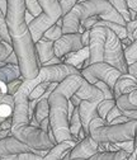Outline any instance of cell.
<instances>
[{
  "mask_svg": "<svg viewBox=\"0 0 137 160\" xmlns=\"http://www.w3.org/2000/svg\"><path fill=\"white\" fill-rule=\"evenodd\" d=\"M80 74L88 83L95 84L96 82H103L109 88H112V90H113V87L117 82V79L122 75V72L118 69H115L114 66L104 61L88 65L86 68L80 70Z\"/></svg>",
  "mask_w": 137,
  "mask_h": 160,
  "instance_id": "7",
  "label": "cell"
},
{
  "mask_svg": "<svg viewBox=\"0 0 137 160\" xmlns=\"http://www.w3.org/2000/svg\"><path fill=\"white\" fill-rule=\"evenodd\" d=\"M84 48L81 43V33H64L58 39L53 42V52L56 57H65L71 52H77Z\"/></svg>",
  "mask_w": 137,
  "mask_h": 160,
  "instance_id": "10",
  "label": "cell"
},
{
  "mask_svg": "<svg viewBox=\"0 0 137 160\" xmlns=\"http://www.w3.org/2000/svg\"><path fill=\"white\" fill-rule=\"evenodd\" d=\"M4 62H5V64H14V65H18V57H17V55H15L14 51H12V52L7 56V58L4 60Z\"/></svg>",
  "mask_w": 137,
  "mask_h": 160,
  "instance_id": "45",
  "label": "cell"
},
{
  "mask_svg": "<svg viewBox=\"0 0 137 160\" xmlns=\"http://www.w3.org/2000/svg\"><path fill=\"white\" fill-rule=\"evenodd\" d=\"M104 41H105V27L96 24L90 29L89 34V57L83 64V69L94 62H102L104 55Z\"/></svg>",
  "mask_w": 137,
  "mask_h": 160,
  "instance_id": "8",
  "label": "cell"
},
{
  "mask_svg": "<svg viewBox=\"0 0 137 160\" xmlns=\"http://www.w3.org/2000/svg\"><path fill=\"white\" fill-rule=\"evenodd\" d=\"M0 9H2L3 13L5 14V12H7V0H0Z\"/></svg>",
  "mask_w": 137,
  "mask_h": 160,
  "instance_id": "54",
  "label": "cell"
},
{
  "mask_svg": "<svg viewBox=\"0 0 137 160\" xmlns=\"http://www.w3.org/2000/svg\"><path fill=\"white\" fill-rule=\"evenodd\" d=\"M70 102L75 106V107H77V106H79L80 104V102H81V99L79 98V97H76L75 94H72L71 97H70Z\"/></svg>",
  "mask_w": 137,
  "mask_h": 160,
  "instance_id": "50",
  "label": "cell"
},
{
  "mask_svg": "<svg viewBox=\"0 0 137 160\" xmlns=\"http://www.w3.org/2000/svg\"><path fill=\"white\" fill-rule=\"evenodd\" d=\"M127 74L132 75V76L137 80V60H136L135 62H132V64H130V65L127 66Z\"/></svg>",
  "mask_w": 137,
  "mask_h": 160,
  "instance_id": "44",
  "label": "cell"
},
{
  "mask_svg": "<svg viewBox=\"0 0 137 160\" xmlns=\"http://www.w3.org/2000/svg\"><path fill=\"white\" fill-rule=\"evenodd\" d=\"M103 61L118 69L122 74H127V62L125 57V51L121 45V39L117 34L105 27V41H104V55Z\"/></svg>",
  "mask_w": 137,
  "mask_h": 160,
  "instance_id": "6",
  "label": "cell"
},
{
  "mask_svg": "<svg viewBox=\"0 0 137 160\" xmlns=\"http://www.w3.org/2000/svg\"><path fill=\"white\" fill-rule=\"evenodd\" d=\"M99 102H90V101H81L77 106L79 108V114L81 119V126L86 135H89V123L93 118L99 117L96 112V106Z\"/></svg>",
  "mask_w": 137,
  "mask_h": 160,
  "instance_id": "15",
  "label": "cell"
},
{
  "mask_svg": "<svg viewBox=\"0 0 137 160\" xmlns=\"http://www.w3.org/2000/svg\"><path fill=\"white\" fill-rule=\"evenodd\" d=\"M12 116H9L8 118H5L4 121L0 123V130H10L12 128Z\"/></svg>",
  "mask_w": 137,
  "mask_h": 160,
  "instance_id": "46",
  "label": "cell"
},
{
  "mask_svg": "<svg viewBox=\"0 0 137 160\" xmlns=\"http://www.w3.org/2000/svg\"><path fill=\"white\" fill-rule=\"evenodd\" d=\"M135 19H136V21H137V12H136V15H135Z\"/></svg>",
  "mask_w": 137,
  "mask_h": 160,
  "instance_id": "56",
  "label": "cell"
},
{
  "mask_svg": "<svg viewBox=\"0 0 137 160\" xmlns=\"http://www.w3.org/2000/svg\"><path fill=\"white\" fill-rule=\"evenodd\" d=\"M114 106H115V99H103V101H100L99 103H98V106H96L98 116H99L102 119H105L108 112Z\"/></svg>",
  "mask_w": 137,
  "mask_h": 160,
  "instance_id": "27",
  "label": "cell"
},
{
  "mask_svg": "<svg viewBox=\"0 0 137 160\" xmlns=\"http://www.w3.org/2000/svg\"><path fill=\"white\" fill-rule=\"evenodd\" d=\"M0 41H3V39H2V37H0Z\"/></svg>",
  "mask_w": 137,
  "mask_h": 160,
  "instance_id": "59",
  "label": "cell"
},
{
  "mask_svg": "<svg viewBox=\"0 0 137 160\" xmlns=\"http://www.w3.org/2000/svg\"><path fill=\"white\" fill-rule=\"evenodd\" d=\"M19 78H22V74H21V70H19L18 65L5 64L4 66L0 68V82L8 84Z\"/></svg>",
  "mask_w": 137,
  "mask_h": 160,
  "instance_id": "21",
  "label": "cell"
},
{
  "mask_svg": "<svg viewBox=\"0 0 137 160\" xmlns=\"http://www.w3.org/2000/svg\"><path fill=\"white\" fill-rule=\"evenodd\" d=\"M128 121H130V118L127 116L121 114V116H117L115 118H113L108 125H118V123H125V122H128Z\"/></svg>",
  "mask_w": 137,
  "mask_h": 160,
  "instance_id": "43",
  "label": "cell"
},
{
  "mask_svg": "<svg viewBox=\"0 0 137 160\" xmlns=\"http://www.w3.org/2000/svg\"><path fill=\"white\" fill-rule=\"evenodd\" d=\"M24 0H7L5 21L12 39L13 51L18 57V66L24 79H33L38 75L40 65L32 34L24 21Z\"/></svg>",
  "mask_w": 137,
  "mask_h": 160,
  "instance_id": "1",
  "label": "cell"
},
{
  "mask_svg": "<svg viewBox=\"0 0 137 160\" xmlns=\"http://www.w3.org/2000/svg\"><path fill=\"white\" fill-rule=\"evenodd\" d=\"M127 5H128V9L137 12V0H127Z\"/></svg>",
  "mask_w": 137,
  "mask_h": 160,
  "instance_id": "51",
  "label": "cell"
},
{
  "mask_svg": "<svg viewBox=\"0 0 137 160\" xmlns=\"http://www.w3.org/2000/svg\"><path fill=\"white\" fill-rule=\"evenodd\" d=\"M56 22L53 21V19H51L48 15H46L43 12L40 14V15H37L32 19V22L28 23V29L32 34V38H33V42L36 43L38 39H40L43 33L51 27L53 26Z\"/></svg>",
  "mask_w": 137,
  "mask_h": 160,
  "instance_id": "13",
  "label": "cell"
},
{
  "mask_svg": "<svg viewBox=\"0 0 137 160\" xmlns=\"http://www.w3.org/2000/svg\"><path fill=\"white\" fill-rule=\"evenodd\" d=\"M99 151V144L94 138H91L90 135H86L83 140L77 141L76 145L70 149L62 160H74V159H88L91 155L96 154Z\"/></svg>",
  "mask_w": 137,
  "mask_h": 160,
  "instance_id": "12",
  "label": "cell"
},
{
  "mask_svg": "<svg viewBox=\"0 0 137 160\" xmlns=\"http://www.w3.org/2000/svg\"><path fill=\"white\" fill-rule=\"evenodd\" d=\"M122 114L127 116L130 119H137V109H135V111H122Z\"/></svg>",
  "mask_w": 137,
  "mask_h": 160,
  "instance_id": "49",
  "label": "cell"
},
{
  "mask_svg": "<svg viewBox=\"0 0 137 160\" xmlns=\"http://www.w3.org/2000/svg\"><path fill=\"white\" fill-rule=\"evenodd\" d=\"M74 160H83V159H74Z\"/></svg>",
  "mask_w": 137,
  "mask_h": 160,
  "instance_id": "58",
  "label": "cell"
},
{
  "mask_svg": "<svg viewBox=\"0 0 137 160\" xmlns=\"http://www.w3.org/2000/svg\"><path fill=\"white\" fill-rule=\"evenodd\" d=\"M96 24L108 27L109 29H112L117 34V37H118L120 39H123V38L127 37V31H126L125 24H118V23H115V22H109V21H102V19Z\"/></svg>",
  "mask_w": 137,
  "mask_h": 160,
  "instance_id": "26",
  "label": "cell"
},
{
  "mask_svg": "<svg viewBox=\"0 0 137 160\" xmlns=\"http://www.w3.org/2000/svg\"><path fill=\"white\" fill-rule=\"evenodd\" d=\"M89 34H90V29H85L81 33V43L84 47H88L89 45Z\"/></svg>",
  "mask_w": 137,
  "mask_h": 160,
  "instance_id": "47",
  "label": "cell"
},
{
  "mask_svg": "<svg viewBox=\"0 0 137 160\" xmlns=\"http://www.w3.org/2000/svg\"><path fill=\"white\" fill-rule=\"evenodd\" d=\"M48 85H50V83H47V82H43V83H40V84H37L32 90H31V93H29V95H28V99L29 101H38L42 95H43V93L46 92V89L48 88Z\"/></svg>",
  "mask_w": 137,
  "mask_h": 160,
  "instance_id": "30",
  "label": "cell"
},
{
  "mask_svg": "<svg viewBox=\"0 0 137 160\" xmlns=\"http://www.w3.org/2000/svg\"><path fill=\"white\" fill-rule=\"evenodd\" d=\"M26 4V10L29 12L33 17H37L42 13V8L38 3V0H24Z\"/></svg>",
  "mask_w": 137,
  "mask_h": 160,
  "instance_id": "33",
  "label": "cell"
},
{
  "mask_svg": "<svg viewBox=\"0 0 137 160\" xmlns=\"http://www.w3.org/2000/svg\"><path fill=\"white\" fill-rule=\"evenodd\" d=\"M72 74H80V70L76 66L67 64V62H61L56 65H48V66H40L38 70V78L41 79V82H47V83H60L62 80Z\"/></svg>",
  "mask_w": 137,
  "mask_h": 160,
  "instance_id": "9",
  "label": "cell"
},
{
  "mask_svg": "<svg viewBox=\"0 0 137 160\" xmlns=\"http://www.w3.org/2000/svg\"><path fill=\"white\" fill-rule=\"evenodd\" d=\"M136 89H137V80L130 74H122L117 79V82L113 87V97L115 99L120 95L128 94Z\"/></svg>",
  "mask_w": 137,
  "mask_h": 160,
  "instance_id": "17",
  "label": "cell"
},
{
  "mask_svg": "<svg viewBox=\"0 0 137 160\" xmlns=\"http://www.w3.org/2000/svg\"><path fill=\"white\" fill-rule=\"evenodd\" d=\"M0 160H43V156L36 152H19L2 158Z\"/></svg>",
  "mask_w": 137,
  "mask_h": 160,
  "instance_id": "28",
  "label": "cell"
},
{
  "mask_svg": "<svg viewBox=\"0 0 137 160\" xmlns=\"http://www.w3.org/2000/svg\"><path fill=\"white\" fill-rule=\"evenodd\" d=\"M12 113H13V106H10L8 103L0 104V123H2L5 118L12 116Z\"/></svg>",
  "mask_w": 137,
  "mask_h": 160,
  "instance_id": "36",
  "label": "cell"
},
{
  "mask_svg": "<svg viewBox=\"0 0 137 160\" xmlns=\"http://www.w3.org/2000/svg\"><path fill=\"white\" fill-rule=\"evenodd\" d=\"M55 24H56V26H58V27H62V17L58 18L57 21H56V23H55Z\"/></svg>",
  "mask_w": 137,
  "mask_h": 160,
  "instance_id": "55",
  "label": "cell"
},
{
  "mask_svg": "<svg viewBox=\"0 0 137 160\" xmlns=\"http://www.w3.org/2000/svg\"><path fill=\"white\" fill-rule=\"evenodd\" d=\"M81 2H86V0H79V3H81Z\"/></svg>",
  "mask_w": 137,
  "mask_h": 160,
  "instance_id": "57",
  "label": "cell"
},
{
  "mask_svg": "<svg viewBox=\"0 0 137 160\" xmlns=\"http://www.w3.org/2000/svg\"><path fill=\"white\" fill-rule=\"evenodd\" d=\"M58 3L61 7V14L65 15L74 8V5L79 3V0H58Z\"/></svg>",
  "mask_w": 137,
  "mask_h": 160,
  "instance_id": "35",
  "label": "cell"
},
{
  "mask_svg": "<svg viewBox=\"0 0 137 160\" xmlns=\"http://www.w3.org/2000/svg\"><path fill=\"white\" fill-rule=\"evenodd\" d=\"M100 21L99 17H89L86 19H84V21L80 22V26L84 28V29H91L94 26H96V23Z\"/></svg>",
  "mask_w": 137,
  "mask_h": 160,
  "instance_id": "40",
  "label": "cell"
},
{
  "mask_svg": "<svg viewBox=\"0 0 137 160\" xmlns=\"http://www.w3.org/2000/svg\"><path fill=\"white\" fill-rule=\"evenodd\" d=\"M125 27L127 31V37L131 41H135L137 38V21L136 19H132V21H130L125 24Z\"/></svg>",
  "mask_w": 137,
  "mask_h": 160,
  "instance_id": "34",
  "label": "cell"
},
{
  "mask_svg": "<svg viewBox=\"0 0 137 160\" xmlns=\"http://www.w3.org/2000/svg\"><path fill=\"white\" fill-rule=\"evenodd\" d=\"M61 36H62V29H61V27L53 24V26H51V27L43 33L42 37H45V38L50 39V41H53V42H55L56 39H58Z\"/></svg>",
  "mask_w": 137,
  "mask_h": 160,
  "instance_id": "32",
  "label": "cell"
},
{
  "mask_svg": "<svg viewBox=\"0 0 137 160\" xmlns=\"http://www.w3.org/2000/svg\"><path fill=\"white\" fill-rule=\"evenodd\" d=\"M125 150H117V151H98L96 154L91 155L85 160H125L128 158Z\"/></svg>",
  "mask_w": 137,
  "mask_h": 160,
  "instance_id": "22",
  "label": "cell"
},
{
  "mask_svg": "<svg viewBox=\"0 0 137 160\" xmlns=\"http://www.w3.org/2000/svg\"><path fill=\"white\" fill-rule=\"evenodd\" d=\"M47 151L48 150H36V149L28 146L27 144L22 142L21 140H18L13 135L7 136L0 140V159L9 156V155L19 154V152H36V154L45 156L47 154Z\"/></svg>",
  "mask_w": 137,
  "mask_h": 160,
  "instance_id": "11",
  "label": "cell"
},
{
  "mask_svg": "<svg viewBox=\"0 0 137 160\" xmlns=\"http://www.w3.org/2000/svg\"><path fill=\"white\" fill-rule=\"evenodd\" d=\"M34 48H36V55H37V61L38 65H43L45 62L50 61L52 57H55V52H53V41L41 37L38 41L34 43Z\"/></svg>",
  "mask_w": 137,
  "mask_h": 160,
  "instance_id": "16",
  "label": "cell"
},
{
  "mask_svg": "<svg viewBox=\"0 0 137 160\" xmlns=\"http://www.w3.org/2000/svg\"><path fill=\"white\" fill-rule=\"evenodd\" d=\"M0 93H2V89H0Z\"/></svg>",
  "mask_w": 137,
  "mask_h": 160,
  "instance_id": "61",
  "label": "cell"
},
{
  "mask_svg": "<svg viewBox=\"0 0 137 160\" xmlns=\"http://www.w3.org/2000/svg\"><path fill=\"white\" fill-rule=\"evenodd\" d=\"M110 3V5L118 12L122 18L125 19V22H130L132 21L131 19V14H130V9H128V5H127V0H108Z\"/></svg>",
  "mask_w": 137,
  "mask_h": 160,
  "instance_id": "25",
  "label": "cell"
},
{
  "mask_svg": "<svg viewBox=\"0 0 137 160\" xmlns=\"http://www.w3.org/2000/svg\"><path fill=\"white\" fill-rule=\"evenodd\" d=\"M23 80H24V78L22 76V78L15 79V80H13V82L8 83L7 84V93L10 94V95H14V93L18 90V88L21 87V84L23 83Z\"/></svg>",
  "mask_w": 137,
  "mask_h": 160,
  "instance_id": "38",
  "label": "cell"
},
{
  "mask_svg": "<svg viewBox=\"0 0 137 160\" xmlns=\"http://www.w3.org/2000/svg\"><path fill=\"white\" fill-rule=\"evenodd\" d=\"M89 135L96 142H123L133 141L137 145V119L118 125H108L100 117L93 118L89 123Z\"/></svg>",
  "mask_w": 137,
  "mask_h": 160,
  "instance_id": "4",
  "label": "cell"
},
{
  "mask_svg": "<svg viewBox=\"0 0 137 160\" xmlns=\"http://www.w3.org/2000/svg\"><path fill=\"white\" fill-rule=\"evenodd\" d=\"M117 148L120 150H125L127 154H131L135 150V144L133 141H123V142H115Z\"/></svg>",
  "mask_w": 137,
  "mask_h": 160,
  "instance_id": "41",
  "label": "cell"
},
{
  "mask_svg": "<svg viewBox=\"0 0 137 160\" xmlns=\"http://www.w3.org/2000/svg\"><path fill=\"white\" fill-rule=\"evenodd\" d=\"M83 76L81 74H72L66 76L62 82L57 84L53 92L48 95V106H50V126L53 131L56 144L65 141V140H74L70 133V118L67 114L69 99L75 92L79 89L81 84ZM76 141V140H75Z\"/></svg>",
  "mask_w": 137,
  "mask_h": 160,
  "instance_id": "2",
  "label": "cell"
},
{
  "mask_svg": "<svg viewBox=\"0 0 137 160\" xmlns=\"http://www.w3.org/2000/svg\"><path fill=\"white\" fill-rule=\"evenodd\" d=\"M33 18H34V17H33L29 12H27V10H26V13H24V21H26V23H27V24L32 22V19H33Z\"/></svg>",
  "mask_w": 137,
  "mask_h": 160,
  "instance_id": "52",
  "label": "cell"
},
{
  "mask_svg": "<svg viewBox=\"0 0 137 160\" xmlns=\"http://www.w3.org/2000/svg\"><path fill=\"white\" fill-rule=\"evenodd\" d=\"M69 127H70V133H71L72 138L76 140L77 133H79L80 128L83 127V126H81L80 114H79V108H77V107L74 108V112H72V114H71V117H70V125H69ZM76 142H77V141H76Z\"/></svg>",
  "mask_w": 137,
  "mask_h": 160,
  "instance_id": "24",
  "label": "cell"
},
{
  "mask_svg": "<svg viewBox=\"0 0 137 160\" xmlns=\"http://www.w3.org/2000/svg\"><path fill=\"white\" fill-rule=\"evenodd\" d=\"M123 51H125V57H126L127 65L135 62L137 60V38L135 41H132L131 45H128Z\"/></svg>",
  "mask_w": 137,
  "mask_h": 160,
  "instance_id": "29",
  "label": "cell"
},
{
  "mask_svg": "<svg viewBox=\"0 0 137 160\" xmlns=\"http://www.w3.org/2000/svg\"><path fill=\"white\" fill-rule=\"evenodd\" d=\"M122 114V111L117 107V106H114V107H112L110 108V111L108 112V114H107V117H105V121H107V123H109L113 118H115L117 116H121Z\"/></svg>",
  "mask_w": 137,
  "mask_h": 160,
  "instance_id": "42",
  "label": "cell"
},
{
  "mask_svg": "<svg viewBox=\"0 0 137 160\" xmlns=\"http://www.w3.org/2000/svg\"><path fill=\"white\" fill-rule=\"evenodd\" d=\"M94 85H95V87H98V88H99V89L102 90V93L104 94V99H114L112 88H109L105 83H103V82H96Z\"/></svg>",
  "mask_w": 137,
  "mask_h": 160,
  "instance_id": "37",
  "label": "cell"
},
{
  "mask_svg": "<svg viewBox=\"0 0 137 160\" xmlns=\"http://www.w3.org/2000/svg\"><path fill=\"white\" fill-rule=\"evenodd\" d=\"M75 95L79 97L81 101H90V102H100L104 99V94L102 93V90L94 84L88 83L84 78L81 80L79 89L75 92Z\"/></svg>",
  "mask_w": 137,
  "mask_h": 160,
  "instance_id": "14",
  "label": "cell"
},
{
  "mask_svg": "<svg viewBox=\"0 0 137 160\" xmlns=\"http://www.w3.org/2000/svg\"><path fill=\"white\" fill-rule=\"evenodd\" d=\"M40 128L47 133V131H48V128H50V119H48V117L45 118V119H42V121L40 122Z\"/></svg>",
  "mask_w": 137,
  "mask_h": 160,
  "instance_id": "48",
  "label": "cell"
},
{
  "mask_svg": "<svg viewBox=\"0 0 137 160\" xmlns=\"http://www.w3.org/2000/svg\"><path fill=\"white\" fill-rule=\"evenodd\" d=\"M89 17H99L102 21L126 24L122 15L117 12L108 0H86L77 3L65 15H62V34L79 32L80 22Z\"/></svg>",
  "mask_w": 137,
  "mask_h": 160,
  "instance_id": "3",
  "label": "cell"
},
{
  "mask_svg": "<svg viewBox=\"0 0 137 160\" xmlns=\"http://www.w3.org/2000/svg\"><path fill=\"white\" fill-rule=\"evenodd\" d=\"M41 8H42V12L48 15L51 19L56 22L58 18L62 17L61 14V7H60V3L58 0H38Z\"/></svg>",
  "mask_w": 137,
  "mask_h": 160,
  "instance_id": "20",
  "label": "cell"
},
{
  "mask_svg": "<svg viewBox=\"0 0 137 160\" xmlns=\"http://www.w3.org/2000/svg\"><path fill=\"white\" fill-rule=\"evenodd\" d=\"M136 155H137V145L135 146V150L128 155V158H127V160H136Z\"/></svg>",
  "mask_w": 137,
  "mask_h": 160,
  "instance_id": "53",
  "label": "cell"
},
{
  "mask_svg": "<svg viewBox=\"0 0 137 160\" xmlns=\"http://www.w3.org/2000/svg\"><path fill=\"white\" fill-rule=\"evenodd\" d=\"M115 106L121 111H135L137 109V89L128 93L120 95L115 98Z\"/></svg>",
  "mask_w": 137,
  "mask_h": 160,
  "instance_id": "19",
  "label": "cell"
},
{
  "mask_svg": "<svg viewBox=\"0 0 137 160\" xmlns=\"http://www.w3.org/2000/svg\"><path fill=\"white\" fill-rule=\"evenodd\" d=\"M136 160H137V155H136Z\"/></svg>",
  "mask_w": 137,
  "mask_h": 160,
  "instance_id": "60",
  "label": "cell"
},
{
  "mask_svg": "<svg viewBox=\"0 0 137 160\" xmlns=\"http://www.w3.org/2000/svg\"><path fill=\"white\" fill-rule=\"evenodd\" d=\"M13 51V46L8 42L0 41V61H4L7 56Z\"/></svg>",
  "mask_w": 137,
  "mask_h": 160,
  "instance_id": "39",
  "label": "cell"
},
{
  "mask_svg": "<svg viewBox=\"0 0 137 160\" xmlns=\"http://www.w3.org/2000/svg\"><path fill=\"white\" fill-rule=\"evenodd\" d=\"M75 145H76L75 140H65V141L58 142L47 151V154L43 156V160H62L66 152L70 149H72Z\"/></svg>",
  "mask_w": 137,
  "mask_h": 160,
  "instance_id": "18",
  "label": "cell"
},
{
  "mask_svg": "<svg viewBox=\"0 0 137 160\" xmlns=\"http://www.w3.org/2000/svg\"><path fill=\"white\" fill-rule=\"evenodd\" d=\"M48 98L46 97H41L38 99V102L34 107V112H33V117L36 118V121L40 123L42 119L47 118L48 117V113H50V106H48Z\"/></svg>",
  "mask_w": 137,
  "mask_h": 160,
  "instance_id": "23",
  "label": "cell"
},
{
  "mask_svg": "<svg viewBox=\"0 0 137 160\" xmlns=\"http://www.w3.org/2000/svg\"><path fill=\"white\" fill-rule=\"evenodd\" d=\"M10 131L14 137H17L22 142L27 144L28 146L36 150H50L53 146V144L51 142V140L48 138L45 131L29 123L12 126Z\"/></svg>",
  "mask_w": 137,
  "mask_h": 160,
  "instance_id": "5",
  "label": "cell"
},
{
  "mask_svg": "<svg viewBox=\"0 0 137 160\" xmlns=\"http://www.w3.org/2000/svg\"><path fill=\"white\" fill-rule=\"evenodd\" d=\"M0 37L4 42H8L12 45V39L9 36V31L7 27V21H5V14L3 13V10L0 9Z\"/></svg>",
  "mask_w": 137,
  "mask_h": 160,
  "instance_id": "31",
  "label": "cell"
}]
</instances>
